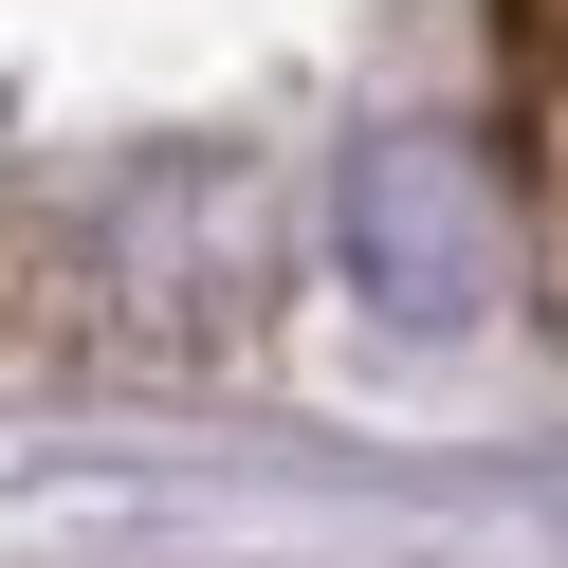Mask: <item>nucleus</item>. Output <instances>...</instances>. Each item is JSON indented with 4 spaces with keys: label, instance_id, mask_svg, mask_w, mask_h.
Returning a JSON list of instances; mask_svg holds the SVG:
<instances>
[{
    "label": "nucleus",
    "instance_id": "obj_1",
    "mask_svg": "<svg viewBox=\"0 0 568 568\" xmlns=\"http://www.w3.org/2000/svg\"><path fill=\"white\" fill-rule=\"evenodd\" d=\"M331 257L348 294L385 312V331H477L495 294H514V184H495L477 129H367V148L331 165Z\"/></svg>",
    "mask_w": 568,
    "mask_h": 568
}]
</instances>
